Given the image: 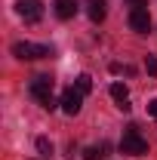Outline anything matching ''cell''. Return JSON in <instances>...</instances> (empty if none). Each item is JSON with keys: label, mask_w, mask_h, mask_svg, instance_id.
<instances>
[{"label": "cell", "mask_w": 157, "mask_h": 160, "mask_svg": "<svg viewBox=\"0 0 157 160\" xmlns=\"http://www.w3.org/2000/svg\"><path fill=\"white\" fill-rule=\"evenodd\" d=\"M31 96L40 102V108L53 111V108H56V99H53V77H49V74H37V77L31 80Z\"/></svg>", "instance_id": "cell-1"}, {"label": "cell", "mask_w": 157, "mask_h": 160, "mask_svg": "<svg viewBox=\"0 0 157 160\" xmlns=\"http://www.w3.org/2000/svg\"><path fill=\"white\" fill-rule=\"evenodd\" d=\"M13 56L22 59V62L46 59V56H53V46H46V43H31V40H19V43H13Z\"/></svg>", "instance_id": "cell-2"}, {"label": "cell", "mask_w": 157, "mask_h": 160, "mask_svg": "<svg viewBox=\"0 0 157 160\" xmlns=\"http://www.w3.org/2000/svg\"><path fill=\"white\" fill-rule=\"evenodd\" d=\"M120 151L129 154V157H145V154H148V139H142L139 126H129V129L123 132V139H120Z\"/></svg>", "instance_id": "cell-3"}, {"label": "cell", "mask_w": 157, "mask_h": 160, "mask_svg": "<svg viewBox=\"0 0 157 160\" xmlns=\"http://www.w3.org/2000/svg\"><path fill=\"white\" fill-rule=\"evenodd\" d=\"M62 111L68 114V117H77L80 114V108H83V92H80L77 86H68L65 92H62Z\"/></svg>", "instance_id": "cell-4"}, {"label": "cell", "mask_w": 157, "mask_h": 160, "mask_svg": "<svg viewBox=\"0 0 157 160\" xmlns=\"http://www.w3.org/2000/svg\"><path fill=\"white\" fill-rule=\"evenodd\" d=\"M16 12H19L28 25H34V22L43 19V3H40V0H19V3H16Z\"/></svg>", "instance_id": "cell-5"}, {"label": "cell", "mask_w": 157, "mask_h": 160, "mask_svg": "<svg viewBox=\"0 0 157 160\" xmlns=\"http://www.w3.org/2000/svg\"><path fill=\"white\" fill-rule=\"evenodd\" d=\"M129 28H133L136 34H148V31H151V12H148L145 6H133V12H129Z\"/></svg>", "instance_id": "cell-6"}, {"label": "cell", "mask_w": 157, "mask_h": 160, "mask_svg": "<svg viewBox=\"0 0 157 160\" xmlns=\"http://www.w3.org/2000/svg\"><path fill=\"white\" fill-rule=\"evenodd\" d=\"M108 92H111V99L117 102V108H120V111H129V89H126V83H120V80H114Z\"/></svg>", "instance_id": "cell-7"}, {"label": "cell", "mask_w": 157, "mask_h": 160, "mask_svg": "<svg viewBox=\"0 0 157 160\" xmlns=\"http://www.w3.org/2000/svg\"><path fill=\"white\" fill-rule=\"evenodd\" d=\"M53 6H56V16H59V19H65V22L77 16V0H56Z\"/></svg>", "instance_id": "cell-8"}, {"label": "cell", "mask_w": 157, "mask_h": 160, "mask_svg": "<svg viewBox=\"0 0 157 160\" xmlns=\"http://www.w3.org/2000/svg\"><path fill=\"white\" fill-rule=\"evenodd\" d=\"M86 12H89V22H102L105 19V12H108V9H105V0H89V9H86Z\"/></svg>", "instance_id": "cell-9"}, {"label": "cell", "mask_w": 157, "mask_h": 160, "mask_svg": "<svg viewBox=\"0 0 157 160\" xmlns=\"http://www.w3.org/2000/svg\"><path fill=\"white\" fill-rule=\"evenodd\" d=\"M105 151H108V145H93V148H86L83 160H102V157H105Z\"/></svg>", "instance_id": "cell-10"}, {"label": "cell", "mask_w": 157, "mask_h": 160, "mask_svg": "<svg viewBox=\"0 0 157 160\" xmlns=\"http://www.w3.org/2000/svg\"><path fill=\"white\" fill-rule=\"evenodd\" d=\"M74 86H77L80 92H83V96H86V92H89V89H93V77H89V74H80V77L74 80Z\"/></svg>", "instance_id": "cell-11"}, {"label": "cell", "mask_w": 157, "mask_h": 160, "mask_svg": "<svg viewBox=\"0 0 157 160\" xmlns=\"http://www.w3.org/2000/svg\"><path fill=\"white\" fill-rule=\"evenodd\" d=\"M37 151H40V154H43V157H49V154H53V142H49V139H43V136H40V139H37Z\"/></svg>", "instance_id": "cell-12"}, {"label": "cell", "mask_w": 157, "mask_h": 160, "mask_svg": "<svg viewBox=\"0 0 157 160\" xmlns=\"http://www.w3.org/2000/svg\"><path fill=\"white\" fill-rule=\"evenodd\" d=\"M145 68H148V74H151V77H157V56H151V59L145 62Z\"/></svg>", "instance_id": "cell-13"}, {"label": "cell", "mask_w": 157, "mask_h": 160, "mask_svg": "<svg viewBox=\"0 0 157 160\" xmlns=\"http://www.w3.org/2000/svg\"><path fill=\"white\" fill-rule=\"evenodd\" d=\"M148 114L157 120V99H151V102H148Z\"/></svg>", "instance_id": "cell-14"}, {"label": "cell", "mask_w": 157, "mask_h": 160, "mask_svg": "<svg viewBox=\"0 0 157 160\" xmlns=\"http://www.w3.org/2000/svg\"><path fill=\"white\" fill-rule=\"evenodd\" d=\"M129 6H145V0H126Z\"/></svg>", "instance_id": "cell-15"}, {"label": "cell", "mask_w": 157, "mask_h": 160, "mask_svg": "<svg viewBox=\"0 0 157 160\" xmlns=\"http://www.w3.org/2000/svg\"><path fill=\"white\" fill-rule=\"evenodd\" d=\"M43 160H49V157H43Z\"/></svg>", "instance_id": "cell-16"}]
</instances>
